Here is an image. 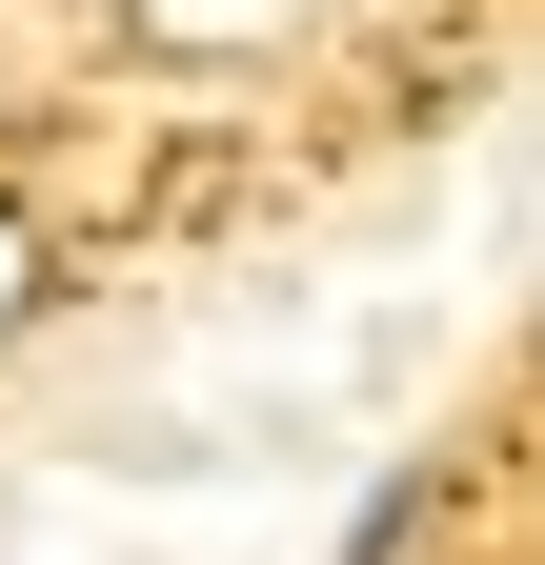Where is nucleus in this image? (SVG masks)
Listing matches in <instances>:
<instances>
[{
    "label": "nucleus",
    "instance_id": "f257e3e1",
    "mask_svg": "<svg viewBox=\"0 0 545 565\" xmlns=\"http://www.w3.org/2000/svg\"><path fill=\"white\" fill-rule=\"evenodd\" d=\"M41 303H61V263H41V223H21V202H0V343H21Z\"/></svg>",
    "mask_w": 545,
    "mask_h": 565
}]
</instances>
